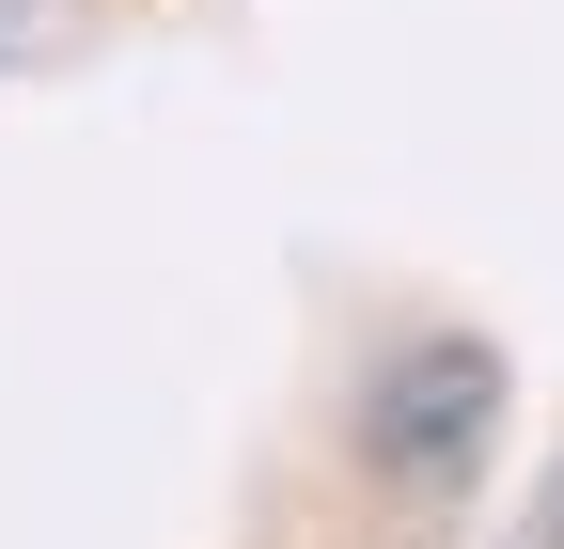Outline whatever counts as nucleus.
<instances>
[{
	"label": "nucleus",
	"instance_id": "3",
	"mask_svg": "<svg viewBox=\"0 0 564 549\" xmlns=\"http://www.w3.org/2000/svg\"><path fill=\"white\" fill-rule=\"evenodd\" d=\"M0 32H17V0H0Z\"/></svg>",
	"mask_w": 564,
	"mask_h": 549
},
{
	"label": "nucleus",
	"instance_id": "2",
	"mask_svg": "<svg viewBox=\"0 0 564 549\" xmlns=\"http://www.w3.org/2000/svg\"><path fill=\"white\" fill-rule=\"evenodd\" d=\"M502 549H564V440H549V471H533V503H518V534Z\"/></svg>",
	"mask_w": 564,
	"mask_h": 549
},
{
	"label": "nucleus",
	"instance_id": "1",
	"mask_svg": "<svg viewBox=\"0 0 564 549\" xmlns=\"http://www.w3.org/2000/svg\"><path fill=\"white\" fill-rule=\"evenodd\" d=\"M486 424H502V346L486 330H408V346L361 377V471L408 503H455L470 471H486Z\"/></svg>",
	"mask_w": 564,
	"mask_h": 549
}]
</instances>
